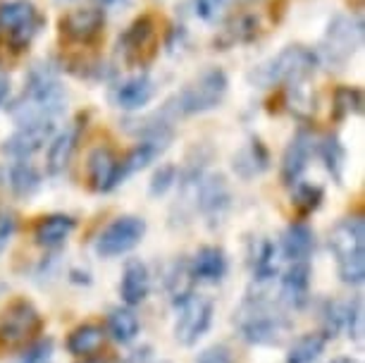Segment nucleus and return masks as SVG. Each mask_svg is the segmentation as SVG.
<instances>
[{
  "instance_id": "1",
  "label": "nucleus",
  "mask_w": 365,
  "mask_h": 363,
  "mask_svg": "<svg viewBox=\"0 0 365 363\" xmlns=\"http://www.w3.org/2000/svg\"><path fill=\"white\" fill-rule=\"evenodd\" d=\"M65 88L51 65H36L29 72L22 96L12 103V118L19 127L34 122H53L65 111Z\"/></svg>"
},
{
  "instance_id": "2",
  "label": "nucleus",
  "mask_w": 365,
  "mask_h": 363,
  "mask_svg": "<svg viewBox=\"0 0 365 363\" xmlns=\"http://www.w3.org/2000/svg\"><path fill=\"white\" fill-rule=\"evenodd\" d=\"M329 249L339 263V277L344 285L365 282V220L346 218L329 235Z\"/></svg>"
},
{
  "instance_id": "3",
  "label": "nucleus",
  "mask_w": 365,
  "mask_h": 363,
  "mask_svg": "<svg viewBox=\"0 0 365 363\" xmlns=\"http://www.w3.org/2000/svg\"><path fill=\"white\" fill-rule=\"evenodd\" d=\"M239 332L249 344H279L292 330V323L282 316L270 301L251 297L244 301V306L237 313Z\"/></svg>"
},
{
  "instance_id": "4",
  "label": "nucleus",
  "mask_w": 365,
  "mask_h": 363,
  "mask_svg": "<svg viewBox=\"0 0 365 363\" xmlns=\"http://www.w3.org/2000/svg\"><path fill=\"white\" fill-rule=\"evenodd\" d=\"M227 74L220 67L205 70L201 77L191 81L189 86H184L168 106H165L163 115H172V118H187V115L208 113L212 108H217L222 103L227 93Z\"/></svg>"
},
{
  "instance_id": "5",
  "label": "nucleus",
  "mask_w": 365,
  "mask_h": 363,
  "mask_svg": "<svg viewBox=\"0 0 365 363\" xmlns=\"http://www.w3.org/2000/svg\"><path fill=\"white\" fill-rule=\"evenodd\" d=\"M46 19L31 0H5L0 3V41L15 53L31 46L43 29Z\"/></svg>"
},
{
  "instance_id": "6",
  "label": "nucleus",
  "mask_w": 365,
  "mask_h": 363,
  "mask_svg": "<svg viewBox=\"0 0 365 363\" xmlns=\"http://www.w3.org/2000/svg\"><path fill=\"white\" fill-rule=\"evenodd\" d=\"M41 327H43V318L31 301H12L0 316V352L12 354L24 349L36 339Z\"/></svg>"
},
{
  "instance_id": "7",
  "label": "nucleus",
  "mask_w": 365,
  "mask_h": 363,
  "mask_svg": "<svg viewBox=\"0 0 365 363\" xmlns=\"http://www.w3.org/2000/svg\"><path fill=\"white\" fill-rule=\"evenodd\" d=\"M318 53L306 46H289L279 53L277 58L270 60L263 70L258 72V81L265 86L272 84H299V81L308 79L318 67Z\"/></svg>"
},
{
  "instance_id": "8",
  "label": "nucleus",
  "mask_w": 365,
  "mask_h": 363,
  "mask_svg": "<svg viewBox=\"0 0 365 363\" xmlns=\"http://www.w3.org/2000/svg\"><path fill=\"white\" fill-rule=\"evenodd\" d=\"M177 308L175 339L184 347H194L212 323V301L191 292L189 297L177 301Z\"/></svg>"
},
{
  "instance_id": "9",
  "label": "nucleus",
  "mask_w": 365,
  "mask_h": 363,
  "mask_svg": "<svg viewBox=\"0 0 365 363\" xmlns=\"http://www.w3.org/2000/svg\"><path fill=\"white\" fill-rule=\"evenodd\" d=\"M146 235V220L136 215H122L115 223H110L101 237L96 239V253L103 258H115L122 253H129L141 244Z\"/></svg>"
},
{
  "instance_id": "10",
  "label": "nucleus",
  "mask_w": 365,
  "mask_h": 363,
  "mask_svg": "<svg viewBox=\"0 0 365 363\" xmlns=\"http://www.w3.org/2000/svg\"><path fill=\"white\" fill-rule=\"evenodd\" d=\"M120 51L129 65H146L155 56V22L153 17H139L120 36Z\"/></svg>"
},
{
  "instance_id": "11",
  "label": "nucleus",
  "mask_w": 365,
  "mask_h": 363,
  "mask_svg": "<svg viewBox=\"0 0 365 363\" xmlns=\"http://www.w3.org/2000/svg\"><path fill=\"white\" fill-rule=\"evenodd\" d=\"M363 39V22L356 17H336L329 24L325 39V53L329 63H346L354 56V51L361 46Z\"/></svg>"
},
{
  "instance_id": "12",
  "label": "nucleus",
  "mask_w": 365,
  "mask_h": 363,
  "mask_svg": "<svg viewBox=\"0 0 365 363\" xmlns=\"http://www.w3.org/2000/svg\"><path fill=\"white\" fill-rule=\"evenodd\" d=\"M106 26V12L101 8L72 10L60 19V34L72 44H93Z\"/></svg>"
},
{
  "instance_id": "13",
  "label": "nucleus",
  "mask_w": 365,
  "mask_h": 363,
  "mask_svg": "<svg viewBox=\"0 0 365 363\" xmlns=\"http://www.w3.org/2000/svg\"><path fill=\"white\" fill-rule=\"evenodd\" d=\"M230 201H232V196H230V189H227V182L222 175L203 177V180L196 184V205L210 220V225H217L222 220L225 213L230 210Z\"/></svg>"
},
{
  "instance_id": "14",
  "label": "nucleus",
  "mask_w": 365,
  "mask_h": 363,
  "mask_svg": "<svg viewBox=\"0 0 365 363\" xmlns=\"http://www.w3.org/2000/svg\"><path fill=\"white\" fill-rule=\"evenodd\" d=\"M53 132H55L53 122L22 125L3 143V153L12 155V158H17V160H26V158H31L34 153H38V150L53 139Z\"/></svg>"
},
{
  "instance_id": "15",
  "label": "nucleus",
  "mask_w": 365,
  "mask_h": 363,
  "mask_svg": "<svg viewBox=\"0 0 365 363\" xmlns=\"http://www.w3.org/2000/svg\"><path fill=\"white\" fill-rule=\"evenodd\" d=\"M88 182L91 189L98 194L113 191L120 182V158L113 153V148L101 146L88 155Z\"/></svg>"
},
{
  "instance_id": "16",
  "label": "nucleus",
  "mask_w": 365,
  "mask_h": 363,
  "mask_svg": "<svg viewBox=\"0 0 365 363\" xmlns=\"http://www.w3.org/2000/svg\"><path fill=\"white\" fill-rule=\"evenodd\" d=\"M313 153V139L306 129H299L294 134V139L289 141V146L282 155V182L287 187H294L296 182L301 180L303 170L308 168V160H311Z\"/></svg>"
},
{
  "instance_id": "17",
  "label": "nucleus",
  "mask_w": 365,
  "mask_h": 363,
  "mask_svg": "<svg viewBox=\"0 0 365 363\" xmlns=\"http://www.w3.org/2000/svg\"><path fill=\"white\" fill-rule=\"evenodd\" d=\"M81 129H84V118H77L63 134L55 136V139L51 141V148H48V160H46V168H48V173H51V175L65 173V168L70 165L74 150H77Z\"/></svg>"
},
{
  "instance_id": "18",
  "label": "nucleus",
  "mask_w": 365,
  "mask_h": 363,
  "mask_svg": "<svg viewBox=\"0 0 365 363\" xmlns=\"http://www.w3.org/2000/svg\"><path fill=\"white\" fill-rule=\"evenodd\" d=\"M155 93L153 79L148 74H139L134 79H127L125 84H120L113 93V103L122 111H141L143 106H148L150 98Z\"/></svg>"
},
{
  "instance_id": "19",
  "label": "nucleus",
  "mask_w": 365,
  "mask_h": 363,
  "mask_svg": "<svg viewBox=\"0 0 365 363\" xmlns=\"http://www.w3.org/2000/svg\"><path fill=\"white\" fill-rule=\"evenodd\" d=\"M189 272L196 282H208V285L220 282L227 272L225 251L220 249V246H203V249L194 256V261H191Z\"/></svg>"
},
{
  "instance_id": "20",
  "label": "nucleus",
  "mask_w": 365,
  "mask_h": 363,
  "mask_svg": "<svg viewBox=\"0 0 365 363\" xmlns=\"http://www.w3.org/2000/svg\"><path fill=\"white\" fill-rule=\"evenodd\" d=\"M148 292H150L148 268L141 261L132 258V261L125 265V272H122V280H120L122 301H125L127 306H139L141 301L148 297Z\"/></svg>"
},
{
  "instance_id": "21",
  "label": "nucleus",
  "mask_w": 365,
  "mask_h": 363,
  "mask_svg": "<svg viewBox=\"0 0 365 363\" xmlns=\"http://www.w3.org/2000/svg\"><path fill=\"white\" fill-rule=\"evenodd\" d=\"M313 270L308 261H294V265L282 277V299L289 306L301 308L308 299V290H311Z\"/></svg>"
},
{
  "instance_id": "22",
  "label": "nucleus",
  "mask_w": 365,
  "mask_h": 363,
  "mask_svg": "<svg viewBox=\"0 0 365 363\" xmlns=\"http://www.w3.org/2000/svg\"><path fill=\"white\" fill-rule=\"evenodd\" d=\"M232 168L241 180H253V177L263 175L270 168V153H267V148L263 146L260 139H251L234 155Z\"/></svg>"
},
{
  "instance_id": "23",
  "label": "nucleus",
  "mask_w": 365,
  "mask_h": 363,
  "mask_svg": "<svg viewBox=\"0 0 365 363\" xmlns=\"http://www.w3.org/2000/svg\"><path fill=\"white\" fill-rule=\"evenodd\" d=\"M315 249V232L306 223H292L282 237V253L289 261H308Z\"/></svg>"
},
{
  "instance_id": "24",
  "label": "nucleus",
  "mask_w": 365,
  "mask_h": 363,
  "mask_svg": "<svg viewBox=\"0 0 365 363\" xmlns=\"http://www.w3.org/2000/svg\"><path fill=\"white\" fill-rule=\"evenodd\" d=\"M74 227H77V220L72 215H63L55 213L43 218L36 230H34V239H36L38 246H46V249H55V246L65 244V239L72 235Z\"/></svg>"
},
{
  "instance_id": "25",
  "label": "nucleus",
  "mask_w": 365,
  "mask_h": 363,
  "mask_svg": "<svg viewBox=\"0 0 365 363\" xmlns=\"http://www.w3.org/2000/svg\"><path fill=\"white\" fill-rule=\"evenodd\" d=\"M251 268L256 282H270L277 277V246L270 239H258L251 251Z\"/></svg>"
},
{
  "instance_id": "26",
  "label": "nucleus",
  "mask_w": 365,
  "mask_h": 363,
  "mask_svg": "<svg viewBox=\"0 0 365 363\" xmlns=\"http://www.w3.org/2000/svg\"><path fill=\"white\" fill-rule=\"evenodd\" d=\"M141 330V323L136 318V313L132 308H113L108 316V332L113 334L115 342L120 344H129L132 339H136V334Z\"/></svg>"
},
{
  "instance_id": "27",
  "label": "nucleus",
  "mask_w": 365,
  "mask_h": 363,
  "mask_svg": "<svg viewBox=\"0 0 365 363\" xmlns=\"http://www.w3.org/2000/svg\"><path fill=\"white\" fill-rule=\"evenodd\" d=\"M327 347V337L322 332H308L292 344L287 354V363H315Z\"/></svg>"
},
{
  "instance_id": "28",
  "label": "nucleus",
  "mask_w": 365,
  "mask_h": 363,
  "mask_svg": "<svg viewBox=\"0 0 365 363\" xmlns=\"http://www.w3.org/2000/svg\"><path fill=\"white\" fill-rule=\"evenodd\" d=\"M103 339H106V332L98 325H81L77 330L70 332L67 337V349L74 356H91L103 347Z\"/></svg>"
},
{
  "instance_id": "29",
  "label": "nucleus",
  "mask_w": 365,
  "mask_h": 363,
  "mask_svg": "<svg viewBox=\"0 0 365 363\" xmlns=\"http://www.w3.org/2000/svg\"><path fill=\"white\" fill-rule=\"evenodd\" d=\"M8 180H10V189L15 191V196H22V198L31 196L34 191L41 187V173L26 160H17L15 165L10 168Z\"/></svg>"
},
{
  "instance_id": "30",
  "label": "nucleus",
  "mask_w": 365,
  "mask_h": 363,
  "mask_svg": "<svg viewBox=\"0 0 365 363\" xmlns=\"http://www.w3.org/2000/svg\"><path fill=\"white\" fill-rule=\"evenodd\" d=\"M256 34H258V22H256V19H253V17H237L222 31V36H220L215 44H220L222 48L234 46V44H246V41L256 39Z\"/></svg>"
},
{
  "instance_id": "31",
  "label": "nucleus",
  "mask_w": 365,
  "mask_h": 363,
  "mask_svg": "<svg viewBox=\"0 0 365 363\" xmlns=\"http://www.w3.org/2000/svg\"><path fill=\"white\" fill-rule=\"evenodd\" d=\"M294 205L296 210H299L301 215H311L313 210L320 208L322 198H325V194H322V189L318 187V184H303V182H296L294 184Z\"/></svg>"
},
{
  "instance_id": "32",
  "label": "nucleus",
  "mask_w": 365,
  "mask_h": 363,
  "mask_svg": "<svg viewBox=\"0 0 365 363\" xmlns=\"http://www.w3.org/2000/svg\"><path fill=\"white\" fill-rule=\"evenodd\" d=\"M346 311H349V301H327L325 304V308H322V334L327 339L336 337L344 330Z\"/></svg>"
},
{
  "instance_id": "33",
  "label": "nucleus",
  "mask_w": 365,
  "mask_h": 363,
  "mask_svg": "<svg viewBox=\"0 0 365 363\" xmlns=\"http://www.w3.org/2000/svg\"><path fill=\"white\" fill-rule=\"evenodd\" d=\"M318 155L325 163V168L332 173L336 180H341V168H344V146L336 136H325L318 143Z\"/></svg>"
},
{
  "instance_id": "34",
  "label": "nucleus",
  "mask_w": 365,
  "mask_h": 363,
  "mask_svg": "<svg viewBox=\"0 0 365 363\" xmlns=\"http://www.w3.org/2000/svg\"><path fill=\"white\" fill-rule=\"evenodd\" d=\"M363 111V93L356 86H341L334 91V115L336 118H346L351 113Z\"/></svg>"
},
{
  "instance_id": "35",
  "label": "nucleus",
  "mask_w": 365,
  "mask_h": 363,
  "mask_svg": "<svg viewBox=\"0 0 365 363\" xmlns=\"http://www.w3.org/2000/svg\"><path fill=\"white\" fill-rule=\"evenodd\" d=\"M363 301L361 299H354L349 301V311H346V323H344V330L349 332L351 339L361 342L363 339Z\"/></svg>"
},
{
  "instance_id": "36",
  "label": "nucleus",
  "mask_w": 365,
  "mask_h": 363,
  "mask_svg": "<svg viewBox=\"0 0 365 363\" xmlns=\"http://www.w3.org/2000/svg\"><path fill=\"white\" fill-rule=\"evenodd\" d=\"M53 359V339H38L19 356L17 363H51Z\"/></svg>"
},
{
  "instance_id": "37",
  "label": "nucleus",
  "mask_w": 365,
  "mask_h": 363,
  "mask_svg": "<svg viewBox=\"0 0 365 363\" xmlns=\"http://www.w3.org/2000/svg\"><path fill=\"white\" fill-rule=\"evenodd\" d=\"M175 182H177V168L163 165V168L153 175V180H150V194H153V196L168 194V189H170Z\"/></svg>"
},
{
  "instance_id": "38",
  "label": "nucleus",
  "mask_w": 365,
  "mask_h": 363,
  "mask_svg": "<svg viewBox=\"0 0 365 363\" xmlns=\"http://www.w3.org/2000/svg\"><path fill=\"white\" fill-rule=\"evenodd\" d=\"M227 5H230V0H194V10L196 15L205 19V22H212V19L220 17V12H222Z\"/></svg>"
},
{
  "instance_id": "39",
  "label": "nucleus",
  "mask_w": 365,
  "mask_h": 363,
  "mask_svg": "<svg viewBox=\"0 0 365 363\" xmlns=\"http://www.w3.org/2000/svg\"><path fill=\"white\" fill-rule=\"evenodd\" d=\"M196 363H234L232 361V354L227 352V347L222 344H215V347H208L198 354Z\"/></svg>"
},
{
  "instance_id": "40",
  "label": "nucleus",
  "mask_w": 365,
  "mask_h": 363,
  "mask_svg": "<svg viewBox=\"0 0 365 363\" xmlns=\"http://www.w3.org/2000/svg\"><path fill=\"white\" fill-rule=\"evenodd\" d=\"M15 230H17L15 215H10V213L0 215V249H3V246L10 242V237L15 235Z\"/></svg>"
},
{
  "instance_id": "41",
  "label": "nucleus",
  "mask_w": 365,
  "mask_h": 363,
  "mask_svg": "<svg viewBox=\"0 0 365 363\" xmlns=\"http://www.w3.org/2000/svg\"><path fill=\"white\" fill-rule=\"evenodd\" d=\"M125 363H168V361H158L155 354H153V349H150V347H141V349H136V352L129 356Z\"/></svg>"
},
{
  "instance_id": "42",
  "label": "nucleus",
  "mask_w": 365,
  "mask_h": 363,
  "mask_svg": "<svg viewBox=\"0 0 365 363\" xmlns=\"http://www.w3.org/2000/svg\"><path fill=\"white\" fill-rule=\"evenodd\" d=\"M8 91H10V79L0 74V106H3L5 98H8Z\"/></svg>"
},
{
  "instance_id": "43",
  "label": "nucleus",
  "mask_w": 365,
  "mask_h": 363,
  "mask_svg": "<svg viewBox=\"0 0 365 363\" xmlns=\"http://www.w3.org/2000/svg\"><path fill=\"white\" fill-rule=\"evenodd\" d=\"M96 5H101V8H108V5H113V3H117V0H93Z\"/></svg>"
},
{
  "instance_id": "44",
  "label": "nucleus",
  "mask_w": 365,
  "mask_h": 363,
  "mask_svg": "<svg viewBox=\"0 0 365 363\" xmlns=\"http://www.w3.org/2000/svg\"><path fill=\"white\" fill-rule=\"evenodd\" d=\"M332 363H358L356 359H349V356H341V359H334Z\"/></svg>"
},
{
  "instance_id": "45",
  "label": "nucleus",
  "mask_w": 365,
  "mask_h": 363,
  "mask_svg": "<svg viewBox=\"0 0 365 363\" xmlns=\"http://www.w3.org/2000/svg\"><path fill=\"white\" fill-rule=\"evenodd\" d=\"M84 363H108V361H84Z\"/></svg>"
}]
</instances>
